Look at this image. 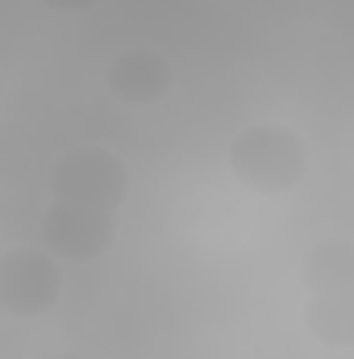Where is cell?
<instances>
[{"instance_id": "cell-4", "label": "cell", "mask_w": 354, "mask_h": 359, "mask_svg": "<svg viewBox=\"0 0 354 359\" xmlns=\"http://www.w3.org/2000/svg\"><path fill=\"white\" fill-rule=\"evenodd\" d=\"M121 234V213L71 205V201H50L42 222H38V243L55 251L63 264H96L117 247Z\"/></svg>"}, {"instance_id": "cell-7", "label": "cell", "mask_w": 354, "mask_h": 359, "mask_svg": "<svg viewBox=\"0 0 354 359\" xmlns=\"http://www.w3.org/2000/svg\"><path fill=\"white\" fill-rule=\"evenodd\" d=\"M46 8H55V13H88V8H96L100 0H42Z\"/></svg>"}, {"instance_id": "cell-8", "label": "cell", "mask_w": 354, "mask_h": 359, "mask_svg": "<svg viewBox=\"0 0 354 359\" xmlns=\"http://www.w3.org/2000/svg\"><path fill=\"white\" fill-rule=\"evenodd\" d=\"M59 359H84V355L80 351H67V355H59Z\"/></svg>"}, {"instance_id": "cell-3", "label": "cell", "mask_w": 354, "mask_h": 359, "mask_svg": "<svg viewBox=\"0 0 354 359\" xmlns=\"http://www.w3.org/2000/svg\"><path fill=\"white\" fill-rule=\"evenodd\" d=\"M129 163L108 151V147H71L50 163V201H71V205H92V209H108L121 213L129 201Z\"/></svg>"}, {"instance_id": "cell-2", "label": "cell", "mask_w": 354, "mask_h": 359, "mask_svg": "<svg viewBox=\"0 0 354 359\" xmlns=\"http://www.w3.org/2000/svg\"><path fill=\"white\" fill-rule=\"evenodd\" d=\"M309 142L300 130L283 121H255L234 134L225 151V168L246 192L259 196H283L300 188L309 176Z\"/></svg>"}, {"instance_id": "cell-6", "label": "cell", "mask_w": 354, "mask_h": 359, "mask_svg": "<svg viewBox=\"0 0 354 359\" xmlns=\"http://www.w3.org/2000/svg\"><path fill=\"white\" fill-rule=\"evenodd\" d=\"M176 88V67L155 46H125L104 67V92L129 109H146Z\"/></svg>"}, {"instance_id": "cell-1", "label": "cell", "mask_w": 354, "mask_h": 359, "mask_svg": "<svg viewBox=\"0 0 354 359\" xmlns=\"http://www.w3.org/2000/svg\"><path fill=\"white\" fill-rule=\"evenodd\" d=\"M300 322L334 351H354V238H321L300 259Z\"/></svg>"}, {"instance_id": "cell-5", "label": "cell", "mask_w": 354, "mask_h": 359, "mask_svg": "<svg viewBox=\"0 0 354 359\" xmlns=\"http://www.w3.org/2000/svg\"><path fill=\"white\" fill-rule=\"evenodd\" d=\"M63 297V259L38 247H8L0 255V309L8 318H42Z\"/></svg>"}]
</instances>
